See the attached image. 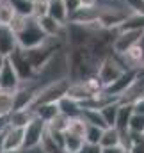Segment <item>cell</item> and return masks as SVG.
I'll list each match as a JSON object with an SVG mask.
<instances>
[{
    "label": "cell",
    "instance_id": "1",
    "mask_svg": "<svg viewBox=\"0 0 144 153\" xmlns=\"http://www.w3.org/2000/svg\"><path fill=\"white\" fill-rule=\"evenodd\" d=\"M9 27L13 29V32L16 36L18 46L23 48V50L39 46L46 38V34L43 32V29L39 27V22L34 16H18V14H14Z\"/></svg>",
    "mask_w": 144,
    "mask_h": 153
},
{
    "label": "cell",
    "instance_id": "2",
    "mask_svg": "<svg viewBox=\"0 0 144 153\" xmlns=\"http://www.w3.org/2000/svg\"><path fill=\"white\" fill-rule=\"evenodd\" d=\"M7 59H9L11 66L14 68V71H16L18 78H20V82H29V80H32V78L36 76V70H34L32 64L29 62V59H27L23 48L16 46V48L11 52V55H7Z\"/></svg>",
    "mask_w": 144,
    "mask_h": 153
},
{
    "label": "cell",
    "instance_id": "3",
    "mask_svg": "<svg viewBox=\"0 0 144 153\" xmlns=\"http://www.w3.org/2000/svg\"><path fill=\"white\" fill-rule=\"evenodd\" d=\"M45 130H46V123H45L43 119H39L37 116H34V117L23 126V148H22V150H29V148L39 146Z\"/></svg>",
    "mask_w": 144,
    "mask_h": 153
},
{
    "label": "cell",
    "instance_id": "4",
    "mask_svg": "<svg viewBox=\"0 0 144 153\" xmlns=\"http://www.w3.org/2000/svg\"><path fill=\"white\" fill-rule=\"evenodd\" d=\"M143 30H117L112 39V50L114 53H123L125 50H128L130 46H134L135 43H139Z\"/></svg>",
    "mask_w": 144,
    "mask_h": 153
},
{
    "label": "cell",
    "instance_id": "5",
    "mask_svg": "<svg viewBox=\"0 0 144 153\" xmlns=\"http://www.w3.org/2000/svg\"><path fill=\"white\" fill-rule=\"evenodd\" d=\"M23 148V128L22 126H7L4 132V152L22 150Z\"/></svg>",
    "mask_w": 144,
    "mask_h": 153
},
{
    "label": "cell",
    "instance_id": "6",
    "mask_svg": "<svg viewBox=\"0 0 144 153\" xmlns=\"http://www.w3.org/2000/svg\"><path fill=\"white\" fill-rule=\"evenodd\" d=\"M36 20L39 22V27L43 29V32H45L46 36L66 39V23L55 22V20L50 18L48 14H46V16H41V18H36Z\"/></svg>",
    "mask_w": 144,
    "mask_h": 153
},
{
    "label": "cell",
    "instance_id": "7",
    "mask_svg": "<svg viewBox=\"0 0 144 153\" xmlns=\"http://www.w3.org/2000/svg\"><path fill=\"white\" fill-rule=\"evenodd\" d=\"M20 85V78L16 75L14 68L11 66L9 59L5 57L4 66L0 68V89H7V91H14Z\"/></svg>",
    "mask_w": 144,
    "mask_h": 153
},
{
    "label": "cell",
    "instance_id": "8",
    "mask_svg": "<svg viewBox=\"0 0 144 153\" xmlns=\"http://www.w3.org/2000/svg\"><path fill=\"white\" fill-rule=\"evenodd\" d=\"M57 109H59V112L62 116H66V117H78V116L82 114V103L80 102H76L75 98L71 96H68V94H64L59 102H57Z\"/></svg>",
    "mask_w": 144,
    "mask_h": 153
},
{
    "label": "cell",
    "instance_id": "9",
    "mask_svg": "<svg viewBox=\"0 0 144 153\" xmlns=\"http://www.w3.org/2000/svg\"><path fill=\"white\" fill-rule=\"evenodd\" d=\"M18 46L16 36L9 25H0V53L4 57L11 55V52Z\"/></svg>",
    "mask_w": 144,
    "mask_h": 153
},
{
    "label": "cell",
    "instance_id": "10",
    "mask_svg": "<svg viewBox=\"0 0 144 153\" xmlns=\"http://www.w3.org/2000/svg\"><path fill=\"white\" fill-rule=\"evenodd\" d=\"M46 14L59 23H68V11H66L64 0H48V13Z\"/></svg>",
    "mask_w": 144,
    "mask_h": 153
},
{
    "label": "cell",
    "instance_id": "11",
    "mask_svg": "<svg viewBox=\"0 0 144 153\" xmlns=\"http://www.w3.org/2000/svg\"><path fill=\"white\" fill-rule=\"evenodd\" d=\"M34 117V111L30 107H25V109H14L11 114H9V125L11 126H25L30 119Z\"/></svg>",
    "mask_w": 144,
    "mask_h": 153
},
{
    "label": "cell",
    "instance_id": "12",
    "mask_svg": "<svg viewBox=\"0 0 144 153\" xmlns=\"http://www.w3.org/2000/svg\"><path fill=\"white\" fill-rule=\"evenodd\" d=\"M134 112L132 109V103L130 102H119V107H117V116H116V128L117 130H125L128 128V119Z\"/></svg>",
    "mask_w": 144,
    "mask_h": 153
},
{
    "label": "cell",
    "instance_id": "13",
    "mask_svg": "<svg viewBox=\"0 0 144 153\" xmlns=\"http://www.w3.org/2000/svg\"><path fill=\"white\" fill-rule=\"evenodd\" d=\"M34 111V116H37L39 119H43L45 123H48L53 116L59 114V109H57V103H37L34 107H30Z\"/></svg>",
    "mask_w": 144,
    "mask_h": 153
},
{
    "label": "cell",
    "instance_id": "14",
    "mask_svg": "<svg viewBox=\"0 0 144 153\" xmlns=\"http://www.w3.org/2000/svg\"><path fill=\"white\" fill-rule=\"evenodd\" d=\"M14 111V91L0 89V116H9Z\"/></svg>",
    "mask_w": 144,
    "mask_h": 153
},
{
    "label": "cell",
    "instance_id": "15",
    "mask_svg": "<svg viewBox=\"0 0 144 153\" xmlns=\"http://www.w3.org/2000/svg\"><path fill=\"white\" fill-rule=\"evenodd\" d=\"M98 144H100L102 148L119 146V132H117V128H116V126H107V128H103Z\"/></svg>",
    "mask_w": 144,
    "mask_h": 153
},
{
    "label": "cell",
    "instance_id": "16",
    "mask_svg": "<svg viewBox=\"0 0 144 153\" xmlns=\"http://www.w3.org/2000/svg\"><path fill=\"white\" fill-rule=\"evenodd\" d=\"M80 117L87 125H94V126H100V128H107V125H105V121H103V117H102L98 109H82Z\"/></svg>",
    "mask_w": 144,
    "mask_h": 153
},
{
    "label": "cell",
    "instance_id": "17",
    "mask_svg": "<svg viewBox=\"0 0 144 153\" xmlns=\"http://www.w3.org/2000/svg\"><path fill=\"white\" fill-rule=\"evenodd\" d=\"M117 107H119V102H112V103H107V105H103L102 109H98L107 126H114V125H116V116H117Z\"/></svg>",
    "mask_w": 144,
    "mask_h": 153
},
{
    "label": "cell",
    "instance_id": "18",
    "mask_svg": "<svg viewBox=\"0 0 144 153\" xmlns=\"http://www.w3.org/2000/svg\"><path fill=\"white\" fill-rule=\"evenodd\" d=\"M82 144H84L82 137L73 135L70 132H64V146H62L64 153H78V150L82 148Z\"/></svg>",
    "mask_w": 144,
    "mask_h": 153
},
{
    "label": "cell",
    "instance_id": "19",
    "mask_svg": "<svg viewBox=\"0 0 144 153\" xmlns=\"http://www.w3.org/2000/svg\"><path fill=\"white\" fill-rule=\"evenodd\" d=\"M14 14L18 16H32V2L30 0H9Z\"/></svg>",
    "mask_w": 144,
    "mask_h": 153
},
{
    "label": "cell",
    "instance_id": "20",
    "mask_svg": "<svg viewBox=\"0 0 144 153\" xmlns=\"http://www.w3.org/2000/svg\"><path fill=\"white\" fill-rule=\"evenodd\" d=\"M14 18V9L9 0H0V25H9Z\"/></svg>",
    "mask_w": 144,
    "mask_h": 153
},
{
    "label": "cell",
    "instance_id": "21",
    "mask_svg": "<svg viewBox=\"0 0 144 153\" xmlns=\"http://www.w3.org/2000/svg\"><path fill=\"white\" fill-rule=\"evenodd\" d=\"M85 126H87V123H85L80 116H78V117H71V119H70V123H68L66 132H70V134H73V135H78V137H82V139H84Z\"/></svg>",
    "mask_w": 144,
    "mask_h": 153
},
{
    "label": "cell",
    "instance_id": "22",
    "mask_svg": "<svg viewBox=\"0 0 144 153\" xmlns=\"http://www.w3.org/2000/svg\"><path fill=\"white\" fill-rule=\"evenodd\" d=\"M102 132H103V128L94 126V125H87L85 126V132H84V141L85 143L98 144L100 143V137H102Z\"/></svg>",
    "mask_w": 144,
    "mask_h": 153
},
{
    "label": "cell",
    "instance_id": "23",
    "mask_svg": "<svg viewBox=\"0 0 144 153\" xmlns=\"http://www.w3.org/2000/svg\"><path fill=\"white\" fill-rule=\"evenodd\" d=\"M68 123H70V117H66V116H62L61 112L57 116H53L48 123H46V126L48 128H52V130H59V132H66V128H68Z\"/></svg>",
    "mask_w": 144,
    "mask_h": 153
},
{
    "label": "cell",
    "instance_id": "24",
    "mask_svg": "<svg viewBox=\"0 0 144 153\" xmlns=\"http://www.w3.org/2000/svg\"><path fill=\"white\" fill-rule=\"evenodd\" d=\"M128 130H132V132H139V134H144V114L132 112L130 119H128Z\"/></svg>",
    "mask_w": 144,
    "mask_h": 153
},
{
    "label": "cell",
    "instance_id": "25",
    "mask_svg": "<svg viewBox=\"0 0 144 153\" xmlns=\"http://www.w3.org/2000/svg\"><path fill=\"white\" fill-rule=\"evenodd\" d=\"M48 13V0H32V16L41 18Z\"/></svg>",
    "mask_w": 144,
    "mask_h": 153
},
{
    "label": "cell",
    "instance_id": "26",
    "mask_svg": "<svg viewBox=\"0 0 144 153\" xmlns=\"http://www.w3.org/2000/svg\"><path fill=\"white\" fill-rule=\"evenodd\" d=\"M78 153H102V146L84 141V144H82V148L78 150Z\"/></svg>",
    "mask_w": 144,
    "mask_h": 153
},
{
    "label": "cell",
    "instance_id": "27",
    "mask_svg": "<svg viewBox=\"0 0 144 153\" xmlns=\"http://www.w3.org/2000/svg\"><path fill=\"white\" fill-rule=\"evenodd\" d=\"M132 109H134V112H137V114H144V94H141L139 98H135V100L132 102Z\"/></svg>",
    "mask_w": 144,
    "mask_h": 153
},
{
    "label": "cell",
    "instance_id": "28",
    "mask_svg": "<svg viewBox=\"0 0 144 153\" xmlns=\"http://www.w3.org/2000/svg\"><path fill=\"white\" fill-rule=\"evenodd\" d=\"M64 4H66V11H68V18L71 16L76 9H80V2L78 0H64Z\"/></svg>",
    "mask_w": 144,
    "mask_h": 153
},
{
    "label": "cell",
    "instance_id": "29",
    "mask_svg": "<svg viewBox=\"0 0 144 153\" xmlns=\"http://www.w3.org/2000/svg\"><path fill=\"white\" fill-rule=\"evenodd\" d=\"M130 153H144V139L143 141H139V143H134L132 146H130Z\"/></svg>",
    "mask_w": 144,
    "mask_h": 153
},
{
    "label": "cell",
    "instance_id": "30",
    "mask_svg": "<svg viewBox=\"0 0 144 153\" xmlns=\"http://www.w3.org/2000/svg\"><path fill=\"white\" fill-rule=\"evenodd\" d=\"M102 153H125L121 146H108V148H102Z\"/></svg>",
    "mask_w": 144,
    "mask_h": 153
},
{
    "label": "cell",
    "instance_id": "31",
    "mask_svg": "<svg viewBox=\"0 0 144 153\" xmlns=\"http://www.w3.org/2000/svg\"><path fill=\"white\" fill-rule=\"evenodd\" d=\"M9 126V116H0V134L5 132Z\"/></svg>",
    "mask_w": 144,
    "mask_h": 153
},
{
    "label": "cell",
    "instance_id": "32",
    "mask_svg": "<svg viewBox=\"0 0 144 153\" xmlns=\"http://www.w3.org/2000/svg\"><path fill=\"white\" fill-rule=\"evenodd\" d=\"M80 2V7H94L96 5V0H78Z\"/></svg>",
    "mask_w": 144,
    "mask_h": 153
},
{
    "label": "cell",
    "instance_id": "33",
    "mask_svg": "<svg viewBox=\"0 0 144 153\" xmlns=\"http://www.w3.org/2000/svg\"><path fill=\"white\" fill-rule=\"evenodd\" d=\"M139 45H141V48H143V55H144V30H143V34H141V39H139ZM144 64V62H143Z\"/></svg>",
    "mask_w": 144,
    "mask_h": 153
},
{
    "label": "cell",
    "instance_id": "34",
    "mask_svg": "<svg viewBox=\"0 0 144 153\" xmlns=\"http://www.w3.org/2000/svg\"><path fill=\"white\" fill-rule=\"evenodd\" d=\"M0 153H4V132L0 134Z\"/></svg>",
    "mask_w": 144,
    "mask_h": 153
},
{
    "label": "cell",
    "instance_id": "35",
    "mask_svg": "<svg viewBox=\"0 0 144 153\" xmlns=\"http://www.w3.org/2000/svg\"><path fill=\"white\" fill-rule=\"evenodd\" d=\"M4 153H23V150H9V152H4Z\"/></svg>",
    "mask_w": 144,
    "mask_h": 153
},
{
    "label": "cell",
    "instance_id": "36",
    "mask_svg": "<svg viewBox=\"0 0 144 153\" xmlns=\"http://www.w3.org/2000/svg\"><path fill=\"white\" fill-rule=\"evenodd\" d=\"M4 62H5V57H4V55H2V53H0V68H2V66H4Z\"/></svg>",
    "mask_w": 144,
    "mask_h": 153
},
{
    "label": "cell",
    "instance_id": "37",
    "mask_svg": "<svg viewBox=\"0 0 144 153\" xmlns=\"http://www.w3.org/2000/svg\"><path fill=\"white\" fill-rule=\"evenodd\" d=\"M125 153H130V152H128V150H125Z\"/></svg>",
    "mask_w": 144,
    "mask_h": 153
},
{
    "label": "cell",
    "instance_id": "38",
    "mask_svg": "<svg viewBox=\"0 0 144 153\" xmlns=\"http://www.w3.org/2000/svg\"><path fill=\"white\" fill-rule=\"evenodd\" d=\"M30 2H32V0H30Z\"/></svg>",
    "mask_w": 144,
    "mask_h": 153
},
{
    "label": "cell",
    "instance_id": "39",
    "mask_svg": "<svg viewBox=\"0 0 144 153\" xmlns=\"http://www.w3.org/2000/svg\"><path fill=\"white\" fill-rule=\"evenodd\" d=\"M123 2H125V0H123Z\"/></svg>",
    "mask_w": 144,
    "mask_h": 153
}]
</instances>
